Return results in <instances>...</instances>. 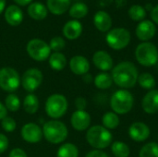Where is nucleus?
<instances>
[{
  "mask_svg": "<svg viewBox=\"0 0 158 157\" xmlns=\"http://www.w3.org/2000/svg\"><path fill=\"white\" fill-rule=\"evenodd\" d=\"M29 16L35 20H42L47 16V9L44 4L40 2L32 3L28 7Z\"/></svg>",
  "mask_w": 158,
  "mask_h": 157,
  "instance_id": "412c9836",
  "label": "nucleus"
},
{
  "mask_svg": "<svg viewBox=\"0 0 158 157\" xmlns=\"http://www.w3.org/2000/svg\"><path fill=\"white\" fill-rule=\"evenodd\" d=\"M8 147V139L6 135L0 133V154L4 153Z\"/></svg>",
  "mask_w": 158,
  "mask_h": 157,
  "instance_id": "c9c22d12",
  "label": "nucleus"
},
{
  "mask_svg": "<svg viewBox=\"0 0 158 157\" xmlns=\"http://www.w3.org/2000/svg\"><path fill=\"white\" fill-rule=\"evenodd\" d=\"M69 67L74 74L85 75L90 69V63L86 57L82 56H76L70 59Z\"/></svg>",
  "mask_w": 158,
  "mask_h": 157,
  "instance_id": "f3484780",
  "label": "nucleus"
},
{
  "mask_svg": "<svg viewBox=\"0 0 158 157\" xmlns=\"http://www.w3.org/2000/svg\"><path fill=\"white\" fill-rule=\"evenodd\" d=\"M5 106L6 109H8L11 112H16L20 107V101L19 97L13 93L6 96L5 100Z\"/></svg>",
  "mask_w": 158,
  "mask_h": 157,
  "instance_id": "473e14b6",
  "label": "nucleus"
},
{
  "mask_svg": "<svg viewBox=\"0 0 158 157\" xmlns=\"http://www.w3.org/2000/svg\"><path fill=\"white\" fill-rule=\"evenodd\" d=\"M75 104L78 110H84L87 106V102L83 97H78L75 101Z\"/></svg>",
  "mask_w": 158,
  "mask_h": 157,
  "instance_id": "e433bc0d",
  "label": "nucleus"
},
{
  "mask_svg": "<svg viewBox=\"0 0 158 157\" xmlns=\"http://www.w3.org/2000/svg\"><path fill=\"white\" fill-rule=\"evenodd\" d=\"M21 137L29 143H37L43 138V130L34 123H28L21 129Z\"/></svg>",
  "mask_w": 158,
  "mask_h": 157,
  "instance_id": "9b49d317",
  "label": "nucleus"
},
{
  "mask_svg": "<svg viewBox=\"0 0 158 157\" xmlns=\"http://www.w3.org/2000/svg\"><path fill=\"white\" fill-rule=\"evenodd\" d=\"M129 16L134 21H143L146 17V10L140 5H133L129 9Z\"/></svg>",
  "mask_w": 158,
  "mask_h": 157,
  "instance_id": "7c9ffc66",
  "label": "nucleus"
},
{
  "mask_svg": "<svg viewBox=\"0 0 158 157\" xmlns=\"http://www.w3.org/2000/svg\"><path fill=\"white\" fill-rule=\"evenodd\" d=\"M43 81V73L37 68H30L24 72L21 78L22 87L30 93L34 92Z\"/></svg>",
  "mask_w": 158,
  "mask_h": 157,
  "instance_id": "9d476101",
  "label": "nucleus"
},
{
  "mask_svg": "<svg viewBox=\"0 0 158 157\" xmlns=\"http://www.w3.org/2000/svg\"><path fill=\"white\" fill-rule=\"evenodd\" d=\"M6 6V0H0V14L3 12Z\"/></svg>",
  "mask_w": 158,
  "mask_h": 157,
  "instance_id": "c03bdc74",
  "label": "nucleus"
},
{
  "mask_svg": "<svg viewBox=\"0 0 158 157\" xmlns=\"http://www.w3.org/2000/svg\"><path fill=\"white\" fill-rule=\"evenodd\" d=\"M28 55L35 61H44L50 56L51 49L49 44L40 39H32L27 44Z\"/></svg>",
  "mask_w": 158,
  "mask_h": 157,
  "instance_id": "1a4fd4ad",
  "label": "nucleus"
},
{
  "mask_svg": "<svg viewBox=\"0 0 158 157\" xmlns=\"http://www.w3.org/2000/svg\"><path fill=\"white\" fill-rule=\"evenodd\" d=\"M93 62L94 66L102 71H108L113 68V59L106 51L95 52L93 56Z\"/></svg>",
  "mask_w": 158,
  "mask_h": 157,
  "instance_id": "dca6fc26",
  "label": "nucleus"
},
{
  "mask_svg": "<svg viewBox=\"0 0 158 157\" xmlns=\"http://www.w3.org/2000/svg\"><path fill=\"white\" fill-rule=\"evenodd\" d=\"M91 124V116L85 110H77L71 116V125L72 127L82 131L87 130Z\"/></svg>",
  "mask_w": 158,
  "mask_h": 157,
  "instance_id": "ddd939ff",
  "label": "nucleus"
},
{
  "mask_svg": "<svg viewBox=\"0 0 158 157\" xmlns=\"http://www.w3.org/2000/svg\"><path fill=\"white\" fill-rule=\"evenodd\" d=\"M149 127L143 122H135L131 125L129 129V136L136 143H142L146 141L150 136Z\"/></svg>",
  "mask_w": 158,
  "mask_h": 157,
  "instance_id": "f8f14e48",
  "label": "nucleus"
},
{
  "mask_svg": "<svg viewBox=\"0 0 158 157\" xmlns=\"http://www.w3.org/2000/svg\"><path fill=\"white\" fill-rule=\"evenodd\" d=\"M83 80H84V81L86 83H90L92 81V76L90 74H87L86 73L85 75H83Z\"/></svg>",
  "mask_w": 158,
  "mask_h": 157,
  "instance_id": "37998d69",
  "label": "nucleus"
},
{
  "mask_svg": "<svg viewBox=\"0 0 158 157\" xmlns=\"http://www.w3.org/2000/svg\"><path fill=\"white\" fill-rule=\"evenodd\" d=\"M139 85L145 89V90H153L156 86V79L155 77L148 73V72H145V73H143L141 75H139L138 77V81Z\"/></svg>",
  "mask_w": 158,
  "mask_h": 157,
  "instance_id": "c85d7f7f",
  "label": "nucleus"
},
{
  "mask_svg": "<svg viewBox=\"0 0 158 157\" xmlns=\"http://www.w3.org/2000/svg\"><path fill=\"white\" fill-rule=\"evenodd\" d=\"M66 45V43L64 41L63 38L59 37V36H56V37H54L51 41H50V43H49V46H50V49L55 51V52H59L61 51Z\"/></svg>",
  "mask_w": 158,
  "mask_h": 157,
  "instance_id": "72a5a7b5",
  "label": "nucleus"
},
{
  "mask_svg": "<svg viewBox=\"0 0 158 157\" xmlns=\"http://www.w3.org/2000/svg\"><path fill=\"white\" fill-rule=\"evenodd\" d=\"M113 84V79L112 76L108 73L102 72L97 74V76L94 78V85L101 90H106L111 87Z\"/></svg>",
  "mask_w": 158,
  "mask_h": 157,
  "instance_id": "393cba45",
  "label": "nucleus"
},
{
  "mask_svg": "<svg viewBox=\"0 0 158 157\" xmlns=\"http://www.w3.org/2000/svg\"><path fill=\"white\" fill-rule=\"evenodd\" d=\"M70 0H47V7L55 15L64 14L69 7Z\"/></svg>",
  "mask_w": 158,
  "mask_h": 157,
  "instance_id": "4be33fe9",
  "label": "nucleus"
},
{
  "mask_svg": "<svg viewBox=\"0 0 158 157\" xmlns=\"http://www.w3.org/2000/svg\"><path fill=\"white\" fill-rule=\"evenodd\" d=\"M82 32V25L78 20L68 21L63 28V34L69 40H75L81 36Z\"/></svg>",
  "mask_w": 158,
  "mask_h": 157,
  "instance_id": "6ab92c4d",
  "label": "nucleus"
},
{
  "mask_svg": "<svg viewBox=\"0 0 158 157\" xmlns=\"http://www.w3.org/2000/svg\"><path fill=\"white\" fill-rule=\"evenodd\" d=\"M151 18H152V19H153L156 23H157L158 24V5L157 6H156L152 9V11H151Z\"/></svg>",
  "mask_w": 158,
  "mask_h": 157,
  "instance_id": "ea45409f",
  "label": "nucleus"
},
{
  "mask_svg": "<svg viewBox=\"0 0 158 157\" xmlns=\"http://www.w3.org/2000/svg\"><path fill=\"white\" fill-rule=\"evenodd\" d=\"M142 107L146 114H156L158 112V91H149L142 100Z\"/></svg>",
  "mask_w": 158,
  "mask_h": 157,
  "instance_id": "4468645a",
  "label": "nucleus"
},
{
  "mask_svg": "<svg viewBox=\"0 0 158 157\" xmlns=\"http://www.w3.org/2000/svg\"><path fill=\"white\" fill-rule=\"evenodd\" d=\"M109 47L114 50H121L128 46L131 42V33L124 28H116L111 30L106 37Z\"/></svg>",
  "mask_w": 158,
  "mask_h": 157,
  "instance_id": "0eeeda50",
  "label": "nucleus"
},
{
  "mask_svg": "<svg viewBox=\"0 0 158 157\" xmlns=\"http://www.w3.org/2000/svg\"><path fill=\"white\" fill-rule=\"evenodd\" d=\"M112 79L118 86L123 89L132 88L138 81V69L132 62L124 61L112 69Z\"/></svg>",
  "mask_w": 158,
  "mask_h": 157,
  "instance_id": "f257e3e1",
  "label": "nucleus"
},
{
  "mask_svg": "<svg viewBox=\"0 0 158 157\" xmlns=\"http://www.w3.org/2000/svg\"><path fill=\"white\" fill-rule=\"evenodd\" d=\"M18 5H20V6H27L29 5L32 0H14Z\"/></svg>",
  "mask_w": 158,
  "mask_h": 157,
  "instance_id": "79ce46f5",
  "label": "nucleus"
},
{
  "mask_svg": "<svg viewBox=\"0 0 158 157\" xmlns=\"http://www.w3.org/2000/svg\"><path fill=\"white\" fill-rule=\"evenodd\" d=\"M6 113H7V111H6V106L3 104L0 103V119L5 118L6 117Z\"/></svg>",
  "mask_w": 158,
  "mask_h": 157,
  "instance_id": "a19ab883",
  "label": "nucleus"
},
{
  "mask_svg": "<svg viewBox=\"0 0 158 157\" xmlns=\"http://www.w3.org/2000/svg\"><path fill=\"white\" fill-rule=\"evenodd\" d=\"M112 139L113 137L111 132L104 126H93L86 133V140L88 143L97 150L108 147L112 143Z\"/></svg>",
  "mask_w": 158,
  "mask_h": 157,
  "instance_id": "f03ea898",
  "label": "nucleus"
},
{
  "mask_svg": "<svg viewBox=\"0 0 158 157\" xmlns=\"http://www.w3.org/2000/svg\"><path fill=\"white\" fill-rule=\"evenodd\" d=\"M94 23L97 30L100 31H107L112 26L111 17L105 11H98L94 17Z\"/></svg>",
  "mask_w": 158,
  "mask_h": 157,
  "instance_id": "aec40b11",
  "label": "nucleus"
},
{
  "mask_svg": "<svg viewBox=\"0 0 158 157\" xmlns=\"http://www.w3.org/2000/svg\"><path fill=\"white\" fill-rule=\"evenodd\" d=\"M139 157H158V143H148L144 144L139 153Z\"/></svg>",
  "mask_w": 158,
  "mask_h": 157,
  "instance_id": "2f4dec72",
  "label": "nucleus"
},
{
  "mask_svg": "<svg viewBox=\"0 0 158 157\" xmlns=\"http://www.w3.org/2000/svg\"><path fill=\"white\" fill-rule=\"evenodd\" d=\"M103 125L107 130H115L119 125V118L114 112H107L103 116Z\"/></svg>",
  "mask_w": 158,
  "mask_h": 157,
  "instance_id": "a878e982",
  "label": "nucleus"
},
{
  "mask_svg": "<svg viewBox=\"0 0 158 157\" xmlns=\"http://www.w3.org/2000/svg\"><path fill=\"white\" fill-rule=\"evenodd\" d=\"M43 135L50 143L58 144L67 139L68 129L61 121L50 120L44 125Z\"/></svg>",
  "mask_w": 158,
  "mask_h": 157,
  "instance_id": "20e7f679",
  "label": "nucleus"
},
{
  "mask_svg": "<svg viewBox=\"0 0 158 157\" xmlns=\"http://www.w3.org/2000/svg\"><path fill=\"white\" fill-rule=\"evenodd\" d=\"M9 157H28L26 153L19 149V148H15L9 153Z\"/></svg>",
  "mask_w": 158,
  "mask_h": 157,
  "instance_id": "58836bf2",
  "label": "nucleus"
},
{
  "mask_svg": "<svg viewBox=\"0 0 158 157\" xmlns=\"http://www.w3.org/2000/svg\"><path fill=\"white\" fill-rule=\"evenodd\" d=\"M111 151L115 157H129L131 154L130 147L120 141H117L112 143Z\"/></svg>",
  "mask_w": 158,
  "mask_h": 157,
  "instance_id": "bb28decb",
  "label": "nucleus"
},
{
  "mask_svg": "<svg viewBox=\"0 0 158 157\" xmlns=\"http://www.w3.org/2000/svg\"><path fill=\"white\" fill-rule=\"evenodd\" d=\"M23 108L28 114H35L39 108V100L35 94H28L23 101Z\"/></svg>",
  "mask_w": 158,
  "mask_h": 157,
  "instance_id": "b1692460",
  "label": "nucleus"
},
{
  "mask_svg": "<svg viewBox=\"0 0 158 157\" xmlns=\"http://www.w3.org/2000/svg\"><path fill=\"white\" fill-rule=\"evenodd\" d=\"M68 109V101L62 94H53L48 97L45 104L46 114L52 118H59L65 115Z\"/></svg>",
  "mask_w": 158,
  "mask_h": 157,
  "instance_id": "423d86ee",
  "label": "nucleus"
},
{
  "mask_svg": "<svg viewBox=\"0 0 158 157\" xmlns=\"http://www.w3.org/2000/svg\"><path fill=\"white\" fill-rule=\"evenodd\" d=\"M16 121L10 117H6L2 119V128L6 132H12L16 129Z\"/></svg>",
  "mask_w": 158,
  "mask_h": 157,
  "instance_id": "f704fd0d",
  "label": "nucleus"
},
{
  "mask_svg": "<svg viewBox=\"0 0 158 157\" xmlns=\"http://www.w3.org/2000/svg\"><path fill=\"white\" fill-rule=\"evenodd\" d=\"M137 61L144 67H152L158 62V50L156 46L149 42L140 43L135 50Z\"/></svg>",
  "mask_w": 158,
  "mask_h": 157,
  "instance_id": "39448f33",
  "label": "nucleus"
},
{
  "mask_svg": "<svg viewBox=\"0 0 158 157\" xmlns=\"http://www.w3.org/2000/svg\"><path fill=\"white\" fill-rule=\"evenodd\" d=\"M6 21L11 26H18L22 22L23 13L18 6L11 5L5 11Z\"/></svg>",
  "mask_w": 158,
  "mask_h": 157,
  "instance_id": "a211bd4d",
  "label": "nucleus"
},
{
  "mask_svg": "<svg viewBox=\"0 0 158 157\" xmlns=\"http://www.w3.org/2000/svg\"><path fill=\"white\" fill-rule=\"evenodd\" d=\"M156 29L155 24L150 20H143L136 28V36L143 42L151 40L156 34Z\"/></svg>",
  "mask_w": 158,
  "mask_h": 157,
  "instance_id": "2eb2a0df",
  "label": "nucleus"
},
{
  "mask_svg": "<svg viewBox=\"0 0 158 157\" xmlns=\"http://www.w3.org/2000/svg\"><path fill=\"white\" fill-rule=\"evenodd\" d=\"M134 98L131 93L127 90H118L113 93L110 99V105L117 115L128 114L133 107Z\"/></svg>",
  "mask_w": 158,
  "mask_h": 157,
  "instance_id": "7ed1b4c3",
  "label": "nucleus"
},
{
  "mask_svg": "<svg viewBox=\"0 0 158 157\" xmlns=\"http://www.w3.org/2000/svg\"><path fill=\"white\" fill-rule=\"evenodd\" d=\"M49 65L51 67V68L55 69V70H62L65 68L66 65H67V58L66 56L59 53V52H56L52 55H50L49 56Z\"/></svg>",
  "mask_w": 158,
  "mask_h": 157,
  "instance_id": "5701e85b",
  "label": "nucleus"
},
{
  "mask_svg": "<svg viewBox=\"0 0 158 157\" xmlns=\"http://www.w3.org/2000/svg\"><path fill=\"white\" fill-rule=\"evenodd\" d=\"M88 13V6L81 2L75 3L69 9V15L74 19H81Z\"/></svg>",
  "mask_w": 158,
  "mask_h": 157,
  "instance_id": "c756f323",
  "label": "nucleus"
},
{
  "mask_svg": "<svg viewBox=\"0 0 158 157\" xmlns=\"http://www.w3.org/2000/svg\"><path fill=\"white\" fill-rule=\"evenodd\" d=\"M21 80L17 70L12 68L0 69V88L6 92H15L20 85Z\"/></svg>",
  "mask_w": 158,
  "mask_h": 157,
  "instance_id": "6e6552de",
  "label": "nucleus"
},
{
  "mask_svg": "<svg viewBox=\"0 0 158 157\" xmlns=\"http://www.w3.org/2000/svg\"><path fill=\"white\" fill-rule=\"evenodd\" d=\"M57 157H78L79 150L76 145L72 143H65L57 151Z\"/></svg>",
  "mask_w": 158,
  "mask_h": 157,
  "instance_id": "cd10ccee",
  "label": "nucleus"
},
{
  "mask_svg": "<svg viewBox=\"0 0 158 157\" xmlns=\"http://www.w3.org/2000/svg\"><path fill=\"white\" fill-rule=\"evenodd\" d=\"M85 157H109L107 154H106L105 152L101 151V150H94L89 152Z\"/></svg>",
  "mask_w": 158,
  "mask_h": 157,
  "instance_id": "4c0bfd02",
  "label": "nucleus"
}]
</instances>
